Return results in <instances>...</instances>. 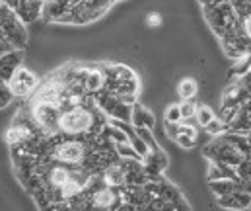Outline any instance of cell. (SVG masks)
Here are the masks:
<instances>
[{
	"label": "cell",
	"instance_id": "obj_1",
	"mask_svg": "<svg viewBox=\"0 0 251 211\" xmlns=\"http://www.w3.org/2000/svg\"><path fill=\"white\" fill-rule=\"evenodd\" d=\"M6 84H8V88H10V92H12L14 98H24L31 90H35L37 76H35V72H31L29 69H24L22 65H18L16 70L12 72V76L8 78Z\"/></svg>",
	"mask_w": 251,
	"mask_h": 211
},
{
	"label": "cell",
	"instance_id": "obj_2",
	"mask_svg": "<svg viewBox=\"0 0 251 211\" xmlns=\"http://www.w3.org/2000/svg\"><path fill=\"white\" fill-rule=\"evenodd\" d=\"M130 121L134 123V127H152L154 125V118L148 110H144L140 104H132V116H130Z\"/></svg>",
	"mask_w": 251,
	"mask_h": 211
},
{
	"label": "cell",
	"instance_id": "obj_3",
	"mask_svg": "<svg viewBox=\"0 0 251 211\" xmlns=\"http://www.w3.org/2000/svg\"><path fill=\"white\" fill-rule=\"evenodd\" d=\"M177 92H179V98L181 100H191L195 98V94L199 92V86H197V80L195 78H183L177 86Z\"/></svg>",
	"mask_w": 251,
	"mask_h": 211
},
{
	"label": "cell",
	"instance_id": "obj_4",
	"mask_svg": "<svg viewBox=\"0 0 251 211\" xmlns=\"http://www.w3.org/2000/svg\"><path fill=\"white\" fill-rule=\"evenodd\" d=\"M195 118H197V121H199V125L201 127H204V125H208L216 116H214V112L208 108V106H197V112H195Z\"/></svg>",
	"mask_w": 251,
	"mask_h": 211
},
{
	"label": "cell",
	"instance_id": "obj_5",
	"mask_svg": "<svg viewBox=\"0 0 251 211\" xmlns=\"http://www.w3.org/2000/svg\"><path fill=\"white\" fill-rule=\"evenodd\" d=\"M166 121H170V123H181V110H179V104H172V106L166 110Z\"/></svg>",
	"mask_w": 251,
	"mask_h": 211
},
{
	"label": "cell",
	"instance_id": "obj_6",
	"mask_svg": "<svg viewBox=\"0 0 251 211\" xmlns=\"http://www.w3.org/2000/svg\"><path fill=\"white\" fill-rule=\"evenodd\" d=\"M179 110H181V120H189V118H195L197 106L191 100H183V104H179Z\"/></svg>",
	"mask_w": 251,
	"mask_h": 211
},
{
	"label": "cell",
	"instance_id": "obj_7",
	"mask_svg": "<svg viewBox=\"0 0 251 211\" xmlns=\"http://www.w3.org/2000/svg\"><path fill=\"white\" fill-rule=\"evenodd\" d=\"M160 22H162V18H160L158 14H150V16H148V24H150V26H160Z\"/></svg>",
	"mask_w": 251,
	"mask_h": 211
}]
</instances>
